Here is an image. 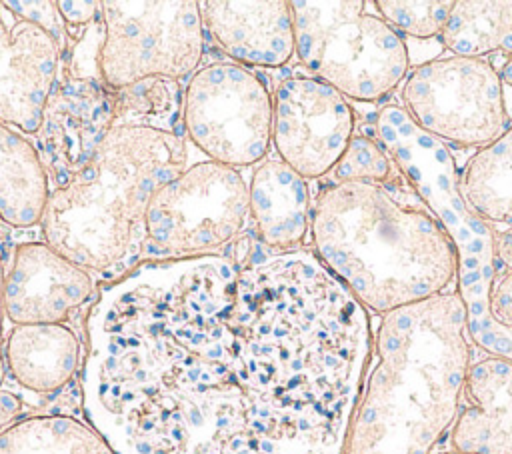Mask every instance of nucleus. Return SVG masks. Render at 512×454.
Segmentation results:
<instances>
[{"mask_svg": "<svg viewBox=\"0 0 512 454\" xmlns=\"http://www.w3.org/2000/svg\"><path fill=\"white\" fill-rule=\"evenodd\" d=\"M370 348L310 250L144 262L88 312L82 408L112 454H346Z\"/></svg>", "mask_w": 512, "mask_h": 454, "instance_id": "obj_1", "label": "nucleus"}, {"mask_svg": "<svg viewBox=\"0 0 512 454\" xmlns=\"http://www.w3.org/2000/svg\"><path fill=\"white\" fill-rule=\"evenodd\" d=\"M114 96L110 130L92 158L50 190L40 222L46 244L106 282L136 268L154 192L188 168L178 80L148 78Z\"/></svg>", "mask_w": 512, "mask_h": 454, "instance_id": "obj_2", "label": "nucleus"}, {"mask_svg": "<svg viewBox=\"0 0 512 454\" xmlns=\"http://www.w3.org/2000/svg\"><path fill=\"white\" fill-rule=\"evenodd\" d=\"M310 234L322 264L382 316L444 294L456 280L452 238L400 170L326 186Z\"/></svg>", "mask_w": 512, "mask_h": 454, "instance_id": "obj_3", "label": "nucleus"}, {"mask_svg": "<svg viewBox=\"0 0 512 454\" xmlns=\"http://www.w3.org/2000/svg\"><path fill=\"white\" fill-rule=\"evenodd\" d=\"M470 344L458 292L384 314L346 454H434L458 414Z\"/></svg>", "mask_w": 512, "mask_h": 454, "instance_id": "obj_4", "label": "nucleus"}, {"mask_svg": "<svg viewBox=\"0 0 512 454\" xmlns=\"http://www.w3.org/2000/svg\"><path fill=\"white\" fill-rule=\"evenodd\" d=\"M374 138L452 238L458 258L456 292L466 310L468 338L486 352L500 326L490 314V290L498 274L494 226L464 200L450 148L422 132L402 106L380 108L374 120Z\"/></svg>", "mask_w": 512, "mask_h": 454, "instance_id": "obj_5", "label": "nucleus"}, {"mask_svg": "<svg viewBox=\"0 0 512 454\" xmlns=\"http://www.w3.org/2000/svg\"><path fill=\"white\" fill-rule=\"evenodd\" d=\"M290 8L296 56L348 100L376 102L406 78V40L368 10L370 2L298 0Z\"/></svg>", "mask_w": 512, "mask_h": 454, "instance_id": "obj_6", "label": "nucleus"}, {"mask_svg": "<svg viewBox=\"0 0 512 454\" xmlns=\"http://www.w3.org/2000/svg\"><path fill=\"white\" fill-rule=\"evenodd\" d=\"M96 66L102 82L120 90L148 78L182 80L204 54L200 2H100Z\"/></svg>", "mask_w": 512, "mask_h": 454, "instance_id": "obj_7", "label": "nucleus"}, {"mask_svg": "<svg viewBox=\"0 0 512 454\" xmlns=\"http://www.w3.org/2000/svg\"><path fill=\"white\" fill-rule=\"evenodd\" d=\"M402 108L442 144L480 150L512 126V88L486 58H434L406 76Z\"/></svg>", "mask_w": 512, "mask_h": 454, "instance_id": "obj_8", "label": "nucleus"}, {"mask_svg": "<svg viewBox=\"0 0 512 454\" xmlns=\"http://www.w3.org/2000/svg\"><path fill=\"white\" fill-rule=\"evenodd\" d=\"M248 182L238 168L202 160L160 186L146 212V250L194 258L232 242L248 224Z\"/></svg>", "mask_w": 512, "mask_h": 454, "instance_id": "obj_9", "label": "nucleus"}, {"mask_svg": "<svg viewBox=\"0 0 512 454\" xmlns=\"http://www.w3.org/2000/svg\"><path fill=\"white\" fill-rule=\"evenodd\" d=\"M182 126L208 160L238 170L260 164L272 142V94L242 64H208L184 88Z\"/></svg>", "mask_w": 512, "mask_h": 454, "instance_id": "obj_10", "label": "nucleus"}, {"mask_svg": "<svg viewBox=\"0 0 512 454\" xmlns=\"http://www.w3.org/2000/svg\"><path fill=\"white\" fill-rule=\"evenodd\" d=\"M350 100L314 76H288L272 94V142L280 160L312 180L328 174L354 138Z\"/></svg>", "mask_w": 512, "mask_h": 454, "instance_id": "obj_11", "label": "nucleus"}, {"mask_svg": "<svg viewBox=\"0 0 512 454\" xmlns=\"http://www.w3.org/2000/svg\"><path fill=\"white\" fill-rule=\"evenodd\" d=\"M116 96L98 68L60 74L32 134L50 190L66 184L96 152L114 122Z\"/></svg>", "mask_w": 512, "mask_h": 454, "instance_id": "obj_12", "label": "nucleus"}, {"mask_svg": "<svg viewBox=\"0 0 512 454\" xmlns=\"http://www.w3.org/2000/svg\"><path fill=\"white\" fill-rule=\"evenodd\" d=\"M66 38L40 24L30 2L0 0V120L22 134L40 126L60 76Z\"/></svg>", "mask_w": 512, "mask_h": 454, "instance_id": "obj_13", "label": "nucleus"}, {"mask_svg": "<svg viewBox=\"0 0 512 454\" xmlns=\"http://www.w3.org/2000/svg\"><path fill=\"white\" fill-rule=\"evenodd\" d=\"M92 292L90 272L46 242H24L4 270V316L14 326L62 324Z\"/></svg>", "mask_w": 512, "mask_h": 454, "instance_id": "obj_14", "label": "nucleus"}, {"mask_svg": "<svg viewBox=\"0 0 512 454\" xmlns=\"http://www.w3.org/2000/svg\"><path fill=\"white\" fill-rule=\"evenodd\" d=\"M204 28L242 66L278 68L296 52L290 2H200Z\"/></svg>", "mask_w": 512, "mask_h": 454, "instance_id": "obj_15", "label": "nucleus"}, {"mask_svg": "<svg viewBox=\"0 0 512 454\" xmlns=\"http://www.w3.org/2000/svg\"><path fill=\"white\" fill-rule=\"evenodd\" d=\"M450 446L460 454H512V362L488 354L470 362Z\"/></svg>", "mask_w": 512, "mask_h": 454, "instance_id": "obj_16", "label": "nucleus"}, {"mask_svg": "<svg viewBox=\"0 0 512 454\" xmlns=\"http://www.w3.org/2000/svg\"><path fill=\"white\" fill-rule=\"evenodd\" d=\"M248 194L260 242L272 252L298 250L312 222L308 180L282 160H262L250 176Z\"/></svg>", "mask_w": 512, "mask_h": 454, "instance_id": "obj_17", "label": "nucleus"}, {"mask_svg": "<svg viewBox=\"0 0 512 454\" xmlns=\"http://www.w3.org/2000/svg\"><path fill=\"white\" fill-rule=\"evenodd\" d=\"M80 342L64 324H20L4 342V364L26 390L52 394L76 374Z\"/></svg>", "mask_w": 512, "mask_h": 454, "instance_id": "obj_18", "label": "nucleus"}, {"mask_svg": "<svg viewBox=\"0 0 512 454\" xmlns=\"http://www.w3.org/2000/svg\"><path fill=\"white\" fill-rule=\"evenodd\" d=\"M48 196V176L32 140L0 120V224H40Z\"/></svg>", "mask_w": 512, "mask_h": 454, "instance_id": "obj_19", "label": "nucleus"}, {"mask_svg": "<svg viewBox=\"0 0 512 454\" xmlns=\"http://www.w3.org/2000/svg\"><path fill=\"white\" fill-rule=\"evenodd\" d=\"M460 190L488 224L512 226V126L470 156L460 170Z\"/></svg>", "mask_w": 512, "mask_h": 454, "instance_id": "obj_20", "label": "nucleus"}, {"mask_svg": "<svg viewBox=\"0 0 512 454\" xmlns=\"http://www.w3.org/2000/svg\"><path fill=\"white\" fill-rule=\"evenodd\" d=\"M452 56H512V0H458L440 34Z\"/></svg>", "mask_w": 512, "mask_h": 454, "instance_id": "obj_21", "label": "nucleus"}, {"mask_svg": "<svg viewBox=\"0 0 512 454\" xmlns=\"http://www.w3.org/2000/svg\"><path fill=\"white\" fill-rule=\"evenodd\" d=\"M0 454H112V450L90 424L48 414L14 422L4 430Z\"/></svg>", "mask_w": 512, "mask_h": 454, "instance_id": "obj_22", "label": "nucleus"}, {"mask_svg": "<svg viewBox=\"0 0 512 454\" xmlns=\"http://www.w3.org/2000/svg\"><path fill=\"white\" fill-rule=\"evenodd\" d=\"M454 2H406V0H380L374 2L382 20L392 26L402 38L408 36L416 42L440 38Z\"/></svg>", "mask_w": 512, "mask_h": 454, "instance_id": "obj_23", "label": "nucleus"}, {"mask_svg": "<svg viewBox=\"0 0 512 454\" xmlns=\"http://www.w3.org/2000/svg\"><path fill=\"white\" fill-rule=\"evenodd\" d=\"M396 172H398V168H396L394 160L380 146V142L376 138H368L364 134L352 138L344 156L334 166L336 182L386 180Z\"/></svg>", "mask_w": 512, "mask_h": 454, "instance_id": "obj_24", "label": "nucleus"}, {"mask_svg": "<svg viewBox=\"0 0 512 454\" xmlns=\"http://www.w3.org/2000/svg\"><path fill=\"white\" fill-rule=\"evenodd\" d=\"M56 4L66 30L86 28L100 14V2L94 0H60Z\"/></svg>", "mask_w": 512, "mask_h": 454, "instance_id": "obj_25", "label": "nucleus"}, {"mask_svg": "<svg viewBox=\"0 0 512 454\" xmlns=\"http://www.w3.org/2000/svg\"><path fill=\"white\" fill-rule=\"evenodd\" d=\"M490 314L504 326H512V270L496 276L490 290Z\"/></svg>", "mask_w": 512, "mask_h": 454, "instance_id": "obj_26", "label": "nucleus"}, {"mask_svg": "<svg viewBox=\"0 0 512 454\" xmlns=\"http://www.w3.org/2000/svg\"><path fill=\"white\" fill-rule=\"evenodd\" d=\"M20 412L22 400L10 390H0V434L14 424Z\"/></svg>", "mask_w": 512, "mask_h": 454, "instance_id": "obj_27", "label": "nucleus"}, {"mask_svg": "<svg viewBox=\"0 0 512 454\" xmlns=\"http://www.w3.org/2000/svg\"><path fill=\"white\" fill-rule=\"evenodd\" d=\"M494 256L500 266L512 270V226L494 234Z\"/></svg>", "mask_w": 512, "mask_h": 454, "instance_id": "obj_28", "label": "nucleus"}, {"mask_svg": "<svg viewBox=\"0 0 512 454\" xmlns=\"http://www.w3.org/2000/svg\"><path fill=\"white\" fill-rule=\"evenodd\" d=\"M2 318H4V264L0 258V386L4 382V372H6V364H4V338H2Z\"/></svg>", "mask_w": 512, "mask_h": 454, "instance_id": "obj_29", "label": "nucleus"}, {"mask_svg": "<svg viewBox=\"0 0 512 454\" xmlns=\"http://www.w3.org/2000/svg\"><path fill=\"white\" fill-rule=\"evenodd\" d=\"M498 72H500L502 82H504L508 88H512V56L508 58V62H506Z\"/></svg>", "mask_w": 512, "mask_h": 454, "instance_id": "obj_30", "label": "nucleus"}, {"mask_svg": "<svg viewBox=\"0 0 512 454\" xmlns=\"http://www.w3.org/2000/svg\"><path fill=\"white\" fill-rule=\"evenodd\" d=\"M448 454H460V452H454V450H452V452H448Z\"/></svg>", "mask_w": 512, "mask_h": 454, "instance_id": "obj_31", "label": "nucleus"}]
</instances>
